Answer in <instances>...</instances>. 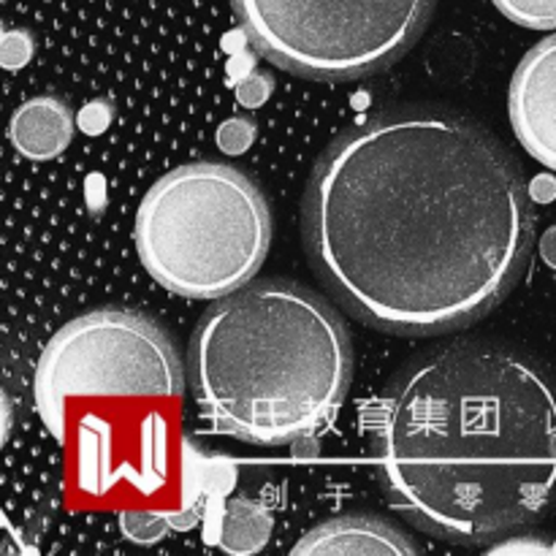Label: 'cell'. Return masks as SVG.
I'll use <instances>...</instances> for the list:
<instances>
[{
	"mask_svg": "<svg viewBox=\"0 0 556 556\" xmlns=\"http://www.w3.org/2000/svg\"><path fill=\"white\" fill-rule=\"evenodd\" d=\"M304 248L331 296L394 334H440L492 313L535 239L516 157L476 119L380 114L320 155L304 193Z\"/></svg>",
	"mask_w": 556,
	"mask_h": 556,
	"instance_id": "6da1fadb",
	"label": "cell"
},
{
	"mask_svg": "<svg viewBox=\"0 0 556 556\" xmlns=\"http://www.w3.org/2000/svg\"><path fill=\"white\" fill-rule=\"evenodd\" d=\"M375 465L389 503L429 535L486 543L556 503V386L497 345H448L383 394Z\"/></svg>",
	"mask_w": 556,
	"mask_h": 556,
	"instance_id": "7a4b0ae2",
	"label": "cell"
},
{
	"mask_svg": "<svg viewBox=\"0 0 556 556\" xmlns=\"http://www.w3.org/2000/svg\"><path fill=\"white\" fill-rule=\"evenodd\" d=\"M190 383L217 432L291 445L324 432L353 380L345 320L286 280L217 299L190 340Z\"/></svg>",
	"mask_w": 556,
	"mask_h": 556,
	"instance_id": "3957f363",
	"label": "cell"
},
{
	"mask_svg": "<svg viewBox=\"0 0 556 556\" xmlns=\"http://www.w3.org/2000/svg\"><path fill=\"white\" fill-rule=\"evenodd\" d=\"M269 244L264 193L223 163H188L163 174L136 212L141 264L185 299H223L244 288Z\"/></svg>",
	"mask_w": 556,
	"mask_h": 556,
	"instance_id": "277c9868",
	"label": "cell"
},
{
	"mask_svg": "<svg viewBox=\"0 0 556 556\" xmlns=\"http://www.w3.org/2000/svg\"><path fill=\"white\" fill-rule=\"evenodd\" d=\"M244 36L282 71L320 81L362 79L400 60L434 0H231Z\"/></svg>",
	"mask_w": 556,
	"mask_h": 556,
	"instance_id": "5b68a950",
	"label": "cell"
},
{
	"mask_svg": "<svg viewBox=\"0 0 556 556\" xmlns=\"http://www.w3.org/2000/svg\"><path fill=\"white\" fill-rule=\"evenodd\" d=\"M185 369L166 331L144 315L103 307L79 315L49 340L36 369V405L52 424L79 400L182 402Z\"/></svg>",
	"mask_w": 556,
	"mask_h": 556,
	"instance_id": "8992f818",
	"label": "cell"
},
{
	"mask_svg": "<svg viewBox=\"0 0 556 556\" xmlns=\"http://www.w3.org/2000/svg\"><path fill=\"white\" fill-rule=\"evenodd\" d=\"M508 109L525 150L556 172V36L525 54L510 81Z\"/></svg>",
	"mask_w": 556,
	"mask_h": 556,
	"instance_id": "52a82bcc",
	"label": "cell"
},
{
	"mask_svg": "<svg viewBox=\"0 0 556 556\" xmlns=\"http://www.w3.org/2000/svg\"><path fill=\"white\" fill-rule=\"evenodd\" d=\"M293 554H418L400 527L375 516H340L309 530L293 546Z\"/></svg>",
	"mask_w": 556,
	"mask_h": 556,
	"instance_id": "ba28073f",
	"label": "cell"
},
{
	"mask_svg": "<svg viewBox=\"0 0 556 556\" xmlns=\"http://www.w3.org/2000/svg\"><path fill=\"white\" fill-rule=\"evenodd\" d=\"M74 136V117L60 98L41 96L22 103L9 123V139L27 161H52Z\"/></svg>",
	"mask_w": 556,
	"mask_h": 556,
	"instance_id": "9c48e42d",
	"label": "cell"
},
{
	"mask_svg": "<svg viewBox=\"0 0 556 556\" xmlns=\"http://www.w3.org/2000/svg\"><path fill=\"white\" fill-rule=\"evenodd\" d=\"M269 532L271 516L266 514L264 505L250 503V500H237L226 510L217 546L228 554H255L266 546Z\"/></svg>",
	"mask_w": 556,
	"mask_h": 556,
	"instance_id": "30bf717a",
	"label": "cell"
},
{
	"mask_svg": "<svg viewBox=\"0 0 556 556\" xmlns=\"http://www.w3.org/2000/svg\"><path fill=\"white\" fill-rule=\"evenodd\" d=\"M510 22L530 30H556V0H492Z\"/></svg>",
	"mask_w": 556,
	"mask_h": 556,
	"instance_id": "8fae6325",
	"label": "cell"
},
{
	"mask_svg": "<svg viewBox=\"0 0 556 556\" xmlns=\"http://www.w3.org/2000/svg\"><path fill=\"white\" fill-rule=\"evenodd\" d=\"M119 527L125 535L136 543H155L172 527V516L157 514V510H125L119 516Z\"/></svg>",
	"mask_w": 556,
	"mask_h": 556,
	"instance_id": "7c38bea8",
	"label": "cell"
},
{
	"mask_svg": "<svg viewBox=\"0 0 556 556\" xmlns=\"http://www.w3.org/2000/svg\"><path fill=\"white\" fill-rule=\"evenodd\" d=\"M253 139H255V125L250 123V119H231V123L223 125L220 134H217V141H220V147L228 152V155H239V152H244L250 144H253Z\"/></svg>",
	"mask_w": 556,
	"mask_h": 556,
	"instance_id": "4fadbf2b",
	"label": "cell"
},
{
	"mask_svg": "<svg viewBox=\"0 0 556 556\" xmlns=\"http://www.w3.org/2000/svg\"><path fill=\"white\" fill-rule=\"evenodd\" d=\"M33 58V38L25 30H9L3 36V65L16 71Z\"/></svg>",
	"mask_w": 556,
	"mask_h": 556,
	"instance_id": "5bb4252c",
	"label": "cell"
},
{
	"mask_svg": "<svg viewBox=\"0 0 556 556\" xmlns=\"http://www.w3.org/2000/svg\"><path fill=\"white\" fill-rule=\"evenodd\" d=\"M76 123H79L81 130H87V134H101V130H106V125L112 123V106H109L106 101H92L90 106L81 109Z\"/></svg>",
	"mask_w": 556,
	"mask_h": 556,
	"instance_id": "9a60e30c",
	"label": "cell"
},
{
	"mask_svg": "<svg viewBox=\"0 0 556 556\" xmlns=\"http://www.w3.org/2000/svg\"><path fill=\"white\" fill-rule=\"evenodd\" d=\"M269 87L271 85L264 76H253V79H248L239 87V101L248 103V106H258V103H264L266 96H269Z\"/></svg>",
	"mask_w": 556,
	"mask_h": 556,
	"instance_id": "2e32d148",
	"label": "cell"
},
{
	"mask_svg": "<svg viewBox=\"0 0 556 556\" xmlns=\"http://www.w3.org/2000/svg\"><path fill=\"white\" fill-rule=\"evenodd\" d=\"M541 253H543V261H546L552 269H556V226L548 228L546 237L541 239Z\"/></svg>",
	"mask_w": 556,
	"mask_h": 556,
	"instance_id": "e0dca14e",
	"label": "cell"
},
{
	"mask_svg": "<svg viewBox=\"0 0 556 556\" xmlns=\"http://www.w3.org/2000/svg\"><path fill=\"white\" fill-rule=\"evenodd\" d=\"M554 552H556V546H554Z\"/></svg>",
	"mask_w": 556,
	"mask_h": 556,
	"instance_id": "ac0fdd59",
	"label": "cell"
}]
</instances>
